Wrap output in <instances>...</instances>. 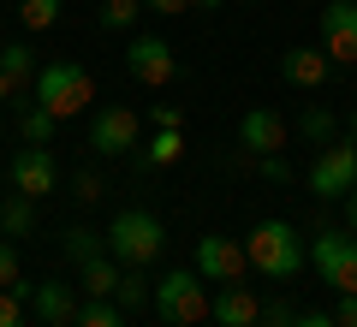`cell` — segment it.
I'll use <instances>...</instances> for the list:
<instances>
[{"instance_id":"7c38bea8","label":"cell","mask_w":357,"mask_h":327,"mask_svg":"<svg viewBox=\"0 0 357 327\" xmlns=\"http://www.w3.org/2000/svg\"><path fill=\"white\" fill-rule=\"evenodd\" d=\"M238 143L250 155H280L286 149V119L274 114V107H250V114L238 119Z\"/></svg>"},{"instance_id":"5b68a950","label":"cell","mask_w":357,"mask_h":327,"mask_svg":"<svg viewBox=\"0 0 357 327\" xmlns=\"http://www.w3.org/2000/svg\"><path fill=\"white\" fill-rule=\"evenodd\" d=\"M310 262H316L321 286H333L340 298L357 291V232L351 227H321L310 238Z\"/></svg>"},{"instance_id":"6da1fadb","label":"cell","mask_w":357,"mask_h":327,"mask_svg":"<svg viewBox=\"0 0 357 327\" xmlns=\"http://www.w3.org/2000/svg\"><path fill=\"white\" fill-rule=\"evenodd\" d=\"M244 256L262 280H298L310 262V238H298L292 220H256L244 232Z\"/></svg>"},{"instance_id":"e0dca14e","label":"cell","mask_w":357,"mask_h":327,"mask_svg":"<svg viewBox=\"0 0 357 327\" xmlns=\"http://www.w3.org/2000/svg\"><path fill=\"white\" fill-rule=\"evenodd\" d=\"M0 72L13 77V84L36 89V54H30L24 42H0Z\"/></svg>"},{"instance_id":"277c9868","label":"cell","mask_w":357,"mask_h":327,"mask_svg":"<svg viewBox=\"0 0 357 327\" xmlns=\"http://www.w3.org/2000/svg\"><path fill=\"white\" fill-rule=\"evenodd\" d=\"M36 107H48L54 119H72V114H84L89 101H96V77L84 72V66H72V60H54V66H42L36 72Z\"/></svg>"},{"instance_id":"ba28073f","label":"cell","mask_w":357,"mask_h":327,"mask_svg":"<svg viewBox=\"0 0 357 327\" xmlns=\"http://www.w3.org/2000/svg\"><path fill=\"white\" fill-rule=\"evenodd\" d=\"M126 72L137 77V84H149V89L178 84V54H173V42H167V36H131Z\"/></svg>"},{"instance_id":"f1b7e54d","label":"cell","mask_w":357,"mask_h":327,"mask_svg":"<svg viewBox=\"0 0 357 327\" xmlns=\"http://www.w3.org/2000/svg\"><path fill=\"white\" fill-rule=\"evenodd\" d=\"M256 167H262L268 185H292V161L286 155H256Z\"/></svg>"},{"instance_id":"4dcf8cb0","label":"cell","mask_w":357,"mask_h":327,"mask_svg":"<svg viewBox=\"0 0 357 327\" xmlns=\"http://www.w3.org/2000/svg\"><path fill=\"white\" fill-rule=\"evenodd\" d=\"M24 298H13V291H0V327H24Z\"/></svg>"},{"instance_id":"f546056e","label":"cell","mask_w":357,"mask_h":327,"mask_svg":"<svg viewBox=\"0 0 357 327\" xmlns=\"http://www.w3.org/2000/svg\"><path fill=\"white\" fill-rule=\"evenodd\" d=\"M149 126H155V131H185V119H178L173 101H155V107H149Z\"/></svg>"},{"instance_id":"3957f363","label":"cell","mask_w":357,"mask_h":327,"mask_svg":"<svg viewBox=\"0 0 357 327\" xmlns=\"http://www.w3.org/2000/svg\"><path fill=\"white\" fill-rule=\"evenodd\" d=\"M149 303H155V315H161L167 327H203L215 298H208V280L197 274V268H173V274L155 280Z\"/></svg>"},{"instance_id":"d590c367","label":"cell","mask_w":357,"mask_h":327,"mask_svg":"<svg viewBox=\"0 0 357 327\" xmlns=\"http://www.w3.org/2000/svg\"><path fill=\"white\" fill-rule=\"evenodd\" d=\"M292 327H333V315H321V310H310V315H298Z\"/></svg>"},{"instance_id":"8992f818","label":"cell","mask_w":357,"mask_h":327,"mask_svg":"<svg viewBox=\"0 0 357 327\" xmlns=\"http://www.w3.org/2000/svg\"><path fill=\"white\" fill-rule=\"evenodd\" d=\"M310 190L321 202H345L357 190V143H321L316 149V167H310Z\"/></svg>"},{"instance_id":"ac0fdd59","label":"cell","mask_w":357,"mask_h":327,"mask_svg":"<svg viewBox=\"0 0 357 327\" xmlns=\"http://www.w3.org/2000/svg\"><path fill=\"white\" fill-rule=\"evenodd\" d=\"M60 250H66V262L84 268V262H96V256H107V238H102V232H89V227H66Z\"/></svg>"},{"instance_id":"83f0119b","label":"cell","mask_w":357,"mask_h":327,"mask_svg":"<svg viewBox=\"0 0 357 327\" xmlns=\"http://www.w3.org/2000/svg\"><path fill=\"white\" fill-rule=\"evenodd\" d=\"M72 197L84 202V208H89V202H102V197H107V185H102V173H77V178H72Z\"/></svg>"},{"instance_id":"484cf974","label":"cell","mask_w":357,"mask_h":327,"mask_svg":"<svg viewBox=\"0 0 357 327\" xmlns=\"http://www.w3.org/2000/svg\"><path fill=\"white\" fill-rule=\"evenodd\" d=\"M54 126H60V119H54L48 107H24V119H18L24 143H48V137H54Z\"/></svg>"},{"instance_id":"74e56055","label":"cell","mask_w":357,"mask_h":327,"mask_svg":"<svg viewBox=\"0 0 357 327\" xmlns=\"http://www.w3.org/2000/svg\"><path fill=\"white\" fill-rule=\"evenodd\" d=\"M197 13H220V6H227V0H191Z\"/></svg>"},{"instance_id":"e575fe53","label":"cell","mask_w":357,"mask_h":327,"mask_svg":"<svg viewBox=\"0 0 357 327\" xmlns=\"http://www.w3.org/2000/svg\"><path fill=\"white\" fill-rule=\"evenodd\" d=\"M24 96H30V89H24V84H13V77L0 72V101H24Z\"/></svg>"},{"instance_id":"2e32d148","label":"cell","mask_w":357,"mask_h":327,"mask_svg":"<svg viewBox=\"0 0 357 327\" xmlns=\"http://www.w3.org/2000/svg\"><path fill=\"white\" fill-rule=\"evenodd\" d=\"M30 227H36V202L13 190V197L0 202V232H6V238H30Z\"/></svg>"},{"instance_id":"ffe728a7","label":"cell","mask_w":357,"mask_h":327,"mask_svg":"<svg viewBox=\"0 0 357 327\" xmlns=\"http://www.w3.org/2000/svg\"><path fill=\"white\" fill-rule=\"evenodd\" d=\"M72 327H126V310L114 298H84L72 315Z\"/></svg>"},{"instance_id":"8d00e7d4","label":"cell","mask_w":357,"mask_h":327,"mask_svg":"<svg viewBox=\"0 0 357 327\" xmlns=\"http://www.w3.org/2000/svg\"><path fill=\"white\" fill-rule=\"evenodd\" d=\"M345 227L357 232V190H351V197H345Z\"/></svg>"},{"instance_id":"603a6c76","label":"cell","mask_w":357,"mask_h":327,"mask_svg":"<svg viewBox=\"0 0 357 327\" xmlns=\"http://www.w3.org/2000/svg\"><path fill=\"white\" fill-rule=\"evenodd\" d=\"M18 24L24 30H54L60 24V0H18Z\"/></svg>"},{"instance_id":"7402d4cb","label":"cell","mask_w":357,"mask_h":327,"mask_svg":"<svg viewBox=\"0 0 357 327\" xmlns=\"http://www.w3.org/2000/svg\"><path fill=\"white\" fill-rule=\"evenodd\" d=\"M155 291V280H143V268H119V286H114V303L119 310H143Z\"/></svg>"},{"instance_id":"5bb4252c","label":"cell","mask_w":357,"mask_h":327,"mask_svg":"<svg viewBox=\"0 0 357 327\" xmlns=\"http://www.w3.org/2000/svg\"><path fill=\"white\" fill-rule=\"evenodd\" d=\"M208 315H215V327H256V315H262V303H256V291L244 286H220L215 303H208Z\"/></svg>"},{"instance_id":"d6a6232c","label":"cell","mask_w":357,"mask_h":327,"mask_svg":"<svg viewBox=\"0 0 357 327\" xmlns=\"http://www.w3.org/2000/svg\"><path fill=\"white\" fill-rule=\"evenodd\" d=\"M333 327H357V291H345V298L333 303Z\"/></svg>"},{"instance_id":"836d02e7","label":"cell","mask_w":357,"mask_h":327,"mask_svg":"<svg viewBox=\"0 0 357 327\" xmlns=\"http://www.w3.org/2000/svg\"><path fill=\"white\" fill-rule=\"evenodd\" d=\"M143 13H167V18H178V13H191V0H143Z\"/></svg>"},{"instance_id":"7a4b0ae2","label":"cell","mask_w":357,"mask_h":327,"mask_svg":"<svg viewBox=\"0 0 357 327\" xmlns=\"http://www.w3.org/2000/svg\"><path fill=\"white\" fill-rule=\"evenodd\" d=\"M102 238H107V256H114L119 268H149L155 256L167 250V227L149 208H119L114 220H107Z\"/></svg>"},{"instance_id":"4fadbf2b","label":"cell","mask_w":357,"mask_h":327,"mask_svg":"<svg viewBox=\"0 0 357 327\" xmlns=\"http://www.w3.org/2000/svg\"><path fill=\"white\" fill-rule=\"evenodd\" d=\"M280 77H286L292 89H321V84L333 77V60H328L321 48H286V54H280Z\"/></svg>"},{"instance_id":"30bf717a","label":"cell","mask_w":357,"mask_h":327,"mask_svg":"<svg viewBox=\"0 0 357 327\" xmlns=\"http://www.w3.org/2000/svg\"><path fill=\"white\" fill-rule=\"evenodd\" d=\"M13 190H18V197H30V202H42V197L60 190V167H54L48 143H24V149L13 155Z\"/></svg>"},{"instance_id":"9a60e30c","label":"cell","mask_w":357,"mask_h":327,"mask_svg":"<svg viewBox=\"0 0 357 327\" xmlns=\"http://www.w3.org/2000/svg\"><path fill=\"white\" fill-rule=\"evenodd\" d=\"M30 310H36L48 327H72V315H77V291L66 286V280H36V298H30Z\"/></svg>"},{"instance_id":"d6986e66","label":"cell","mask_w":357,"mask_h":327,"mask_svg":"<svg viewBox=\"0 0 357 327\" xmlns=\"http://www.w3.org/2000/svg\"><path fill=\"white\" fill-rule=\"evenodd\" d=\"M185 161V131H155L143 143V167H178Z\"/></svg>"},{"instance_id":"1f68e13d","label":"cell","mask_w":357,"mask_h":327,"mask_svg":"<svg viewBox=\"0 0 357 327\" xmlns=\"http://www.w3.org/2000/svg\"><path fill=\"white\" fill-rule=\"evenodd\" d=\"M298 310H286V303H262V315H256V327H292Z\"/></svg>"},{"instance_id":"44dd1931","label":"cell","mask_w":357,"mask_h":327,"mask_svg":"<svg viewBox=\"0 0 357 327\" xmlns=\"http://www.w3.org/2000/svg\"><path fill=\"white\" fill-rule=\"evenodd\" d=\"M114 286H119V262L114 256L84 262V298H114Z\"/></svg>"},{"instance_id":"52a82bcc","label":"cell","mask_w":357,"mask_h":327,"mask_svg":"<svg viewBox=\"0 0 357 327\" xmlns=\"http://www.w3.org/2000/svg\"><path fill=\"white\" fill-rule=\"evenodd\" d=\"M197 274L208 280V286H238L244 274H250V256H244V238H227V232H203L197 238Z\"/></svg>"},{"instance_id":"8fae6325","label":"cell","mask_w":357,"mask_h":327,"mask_svg":"<svg viewBox=\"0 0 357 327\" xmlns=\"http://www.w3.org/2000/svg\"><path fill=\"white\" fill-rule=\"evenodd\" d=\"M321 54L333 66H357V0H328L321 6Z\"/></svg>"},{"instance_id":"cb8c5ba5","label":"cell","mask_w":357,"mask_h":327,"mask_svg":"<svg viewBox=\"0 0 357 327\" xmlns=\"http://www.w3.org/2000/svg\"><path fill=\"white\" fill-rule=\"evenodd\" d=\"M96 18H102V30H131L143 18V0H102V13H96Z\"/></svg>"},{"instance_id":"9c48e42d","label":"cell","mask_w":357,"mask_h":327,"mask_svg":"<svg viewBox=\"0 0 357 327\" xmlns=\"http://www.w3.org/2000/svg\"><path fill=\"white\" fill-rule=\"evenodd\" d=\"M137 137H143L137 107H96V119H89V149L96 155H131Z\"/></svg>"},{"instance_id":"4316f807","label":"cell","mask_w":357,"mask_h":327,"mask_svg":"<svg viewBox=\"0 0 357 327\" xmlns=\"http://www.w3.org/2000/svg\"><path fill=\"white\" fill-rule=\"evenodd\" d=\"M18 280H24V262H18V244L0 238V291H13Z\"/></svg>"},{"instance_id":"d4e9b609","label":"cell","mask_w":357,"mask_h":327,"mask_svg":"<svg viewBox=\"0 0 357 327\" xmlns=\"http://www.w3.org/2000/svg\"><path fill=\"white\" fill-rule=\"evenodd\" d=\"M298 131H304V137H310V143L321 149V143H333V131H340V126H333V114H328V107H304Z\"/></svg>"}]
</instances>
